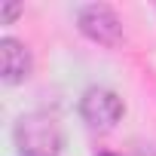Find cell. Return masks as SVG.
I'll return each instance as SVG.
<instances>
[{
    "mask_svg": "<svg viewBox=\"0 0 156 156\" xmlns=\"http://www.w3.org/2000/svg\"><path fill=\"white\" fill-rule=\"evenodd\" d=\"M19 156H58L61 153V129L49 113H25L12 129Z\"/></svg>",
    "mask_w": 156,
    "mask_h": 156,
    "instance_id": "obj_1",
    "label": "cell"
},
{
    "mask_svg": "<svg viewBox=\"0 0 156 156\" xmlns=\"http://www.w3.org/2000/svg\"><path fill=\"white\" fill-rule=\"evenodd\" d=\"M122 113H126L122 98H119L113 89H107V86H92V89H86L83 98H80V116L86 119L89 129L107 132V129H113V126L122 119Z\"/></svg>",
    "mask_w": 156,
    "mask_h": 156,
    "instance_id": "obj_2",
    "label": "cell"
},
{
    "mask_svg": "<svg viewBox=\"0 0 156 156\" xmlns=\"http://www.w3.org/2000/svg\"><path fill=\"white\" fill-rule=\"evenodd\" d=\"M76 25H80V31L89 40H95L101 46H116L122 40V19L107 3H86V6H80L76 9Z\"/></svg>",
    "mask_w": 156,
    "mask_h": 156,
    "instance_id": "obj_3",
    "label": "cell"
},
{
    "mask_svg": "<svg viewBox=\"0 0 156 156\" xmlns=\"http://www.w3.org/2000/svg\"><path fill=\"white\" fill-rule=\"evenodd\" d=\"M31 49L16 40V37H0V76H3V83L16 86L22 80H28L31 76Z\"/></svg>",
    "mask_w": 156,
    "mask_h": 156,
    "instance_id": "obj_4",
    "label": "cell"
},
{
    "mask_svg": "<svg viewBox=\"0 0 156 156\" xmlns=\"http://www.w3.org/2000/svg\"><path fill=\"white\" fill-rule=\"evenodd\" d=\"M19 12H22V6H19V3H3V6H0V22H3V25H9Z\"/></svg>",
    "mask_w": 156,
    "mask_h": 156,
    "instance_id": "obj_5",
    "label": "cell"
},
{
    "mask_svg": "<svg viewBox=\"0 0 156 156\" xmlns=\"http://www.w3.org/2000/svg\"><path fill=\"white\" fill-rule=\"evenodd\" d=\"M98 156H116V153H98Z\"/></svg>",
    "mask_w": 156,
    "mask_h": 156,
    "instance_id": "obj_6",
    "label": "cell"
}]
</instances>
